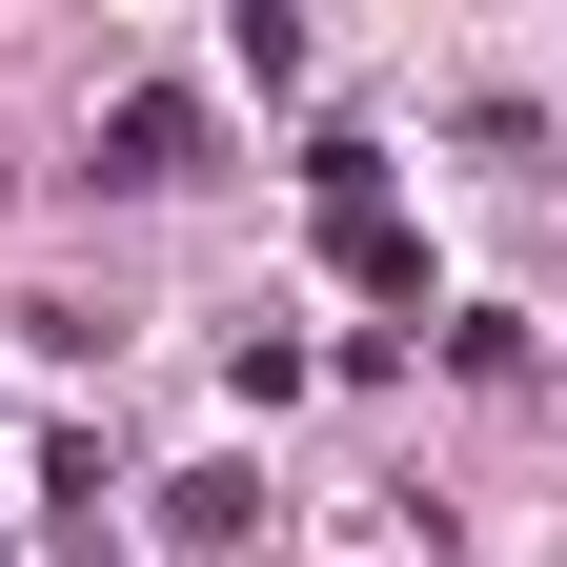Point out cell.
Wrapping results in <instances>:
<instances>
[{"label": "cell", "mask_w": 567, "mask_h": 567, "mask_svg": "<svg viewBox=\"0 0 567 567\" xmlns=\"http://www.w3.org/2000/svg\"><path fill=\"white\" fill-rule=\"evenodd\" d=\"M324 264H344V284H425V244L385 224V203H324Z\"/></svg>", "instance_id": "cell-3"}, {"label": "cell", "mask_w": 567, "mask_h": 567, "mask_svg": "<svg viewBox=\"0 0 567 567\" xmlns=\"http://www.w3.org/2000/svg\"><path fill=\"white\" fill-rule=\"evenodd\" d=\"M163 527H183V547H244V527H264V486H244V466H183V486H163Z\"/></svg>", "instance_id": "cell-2"}, {"label": "cell", "mask_w": 567, "mask_h": 567, "mask_svg": "<svg viewBox=\"0 0 567 567\" xmlns=\"http://www.w3.org/2000/svg\"><path fill=\"white\" fill-rule=\"evenodd\" d=\"M183 163H203V102H183V82L102 102V183H122V203H142V183H183Z\"/></svg>", "instance_id": "cell-1"}]
</instances>
